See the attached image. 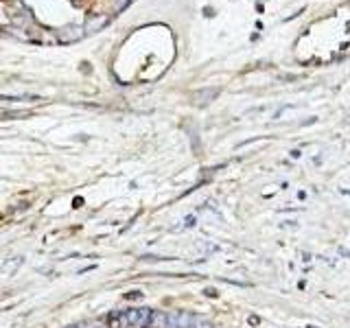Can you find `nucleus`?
<instances>
[{"label":"nucleus","instance_id":"obj_2","mask_svg":"<svg viewBox=\"0 0 350 328\" xmlns=\"http://www.w3.org/2000/svg\"><path fill=\"white\" fill-rule=\"evenodd\" d=\"M86 35V31H83V26H75V24H68L63 26V29L57 31V40L61 42V44H75Z\"/></svg>","mask_w":350,"mask_h":328},{"label":"nucleus","instance_id":"obj_6","mask_svg":"<svg viewBox=\"0 0 350 328\" xmlns=\"http://www.w3.org/2000/svg\"><path fill=\"white\" fill-rule=\"evenodd\" d=\"M83 328H103V326H99V324H92V326H83Z\"/></svg>","mask_w":350,"mask_h":328},{"label":"nucleus","instance_id":"obj_5","mask_svg":"<svg viewBox=\"0 0 350 328\" xmlns=\"http://www.w3.org/2000/svg\"><path fill=\"white\" fill-rule=\"evenodd\" d=\"M195 328H213L210 324H199V326H195Z\"/></svg>","mask_w":350,"mask_h":328},{"label":"nucleus","instance_id":"obj_1","mask_svg":"<svg viewBox=\"0 0 350 328\" xmlns=\"http://www.w3.org/2000/svg\"><path fill=\"white\" fill-rule=\"evenodd\" d=\"M151 317L149 309H129L125 313H120V320H123L125 326H147Z\"/></svg>","mask_w":350,"mask_h":328},{"label":"nucleus","instance_id":"obj_4","mask_svg":"<svg viewBox=\"0 0 350 328\" xmlns=\"http://www.w3.org/2000/svg\"><path fill=\"white\" fill-rule=\"evenodd\" d=\"M149 328H169V317L162 313V311H151V317L147 322Z\"/></svg>","mask_w":350,"mask_h":328},{"label":"nucleus","instance_id":"obj_3","mask_svg":"<svg viewBox=\"0 0 350 328\" xmlns=\"http://www.w3.org/2000/svg\"><path fill=\"white\" fill-rule=\"evenodd\" d=\"M108 22H110L108 15H94V18H90L88 22H86L83 31H86V33H99V31L103 29V26L108 24Z\"/></svg>","mask_w":350,"mask_h":328}]
</instances>
